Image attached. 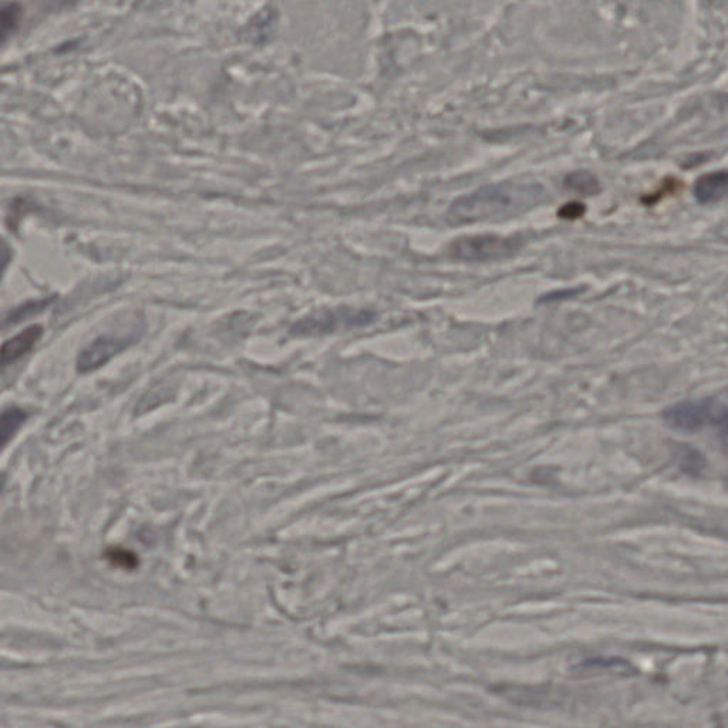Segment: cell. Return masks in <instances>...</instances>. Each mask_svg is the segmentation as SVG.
<instances>
[{
    "label": "cell",
    "instance_id": "1",
    "mask_svg": "<svg viewBox=\"0 0 728 728\" xmlns=\"http://www.w3.org/2000/svg\"><path fill=\"white\" fill-rule=\"evenodd\" d=\"M547 190L535 181H505L480 188L451 204L447 219L454 225L494 223L518 217L541 204Z\"/></svg>",
    "mask_w": 728,
    "mask_h": 728
},
{
    "label": "cell",
    "instance_id": "2",
    "mask_svg": "<svg viewBox=\"0 0 728 728\" xmlns=\"http://www.w3.org/2000/svg\"><path fill=\"white\" fill-rule=\"evenodd\" d=\"M726 406L713 398L675 404L664 413V419L671 429L699 431L704 426H726Z\"/></svg>",
    "mask_w": 728,
    "mask_h": 728
},
{
    "label": "cell",
    "instance_id": "3",
    "mask_svg": "<svg viewBox=\"0 0 728 728\" xmlns=\"http://www.w3.org/2000/svg\"><path fill=\"white\" fill-rule=\"evenodd\" d=\"M521 246L518 238L498 235H477L457 239L450 252L455 260L464 262H492L514 255Z\"/></svg>",
    "mask_w": 728,
    "mask_h": 728
},
{
    "label": "cell",
    "instance_id": "4",
    "mask_svg": "<svg viewBox=\"0 0 728 728\" xmlns=\"http://www.w3.org/2000/svg\"><path fill=\"white\" fill-rule=\"evenodd\" d=\"M374 319L375 313L370 312V310L350 308L325 310V312L314 313L312 317L296 323L294 332L298 335H323V333L326 335V333L339 331V329L369 325Z\"/></svg>",
    "mask_w": 728,
    "mask_h": 728
},
{
    "label": "cell",
    "instance_id": "5",
    "mask_svg": "<svg viewBox=\"0 0 728 728\" xmlns=\"http://www.w3.org/2000/svg\"><path fill=\"white\" fill-rule=\"evenodd\" d=\"M131 342H133L131 337H100L80 354L77 360L79 372L87 373L102 368L112 357L123 351Z\"/></svg>",
    "mask_w": 728,
    "mask_h": 728
},
{
    "label": "cell",
    "instance_id": "6",
    "mask_svg": "<svg viewBox=\"0 0 728 728\" xmlns=\"http://www.w3.org/2000/svg\"><path fill=\"white\" fill-rule=\"evenodd\" d=\"M40 326H31L19 333L13 339L8 341L0 349V368L13 363L35 346L41 336Z\"/></svg>",
    "mask_w": 728,
    "mask_h": 728
},
{
    "label": "cell",
    "instance_id": "7",
    "mask_svg": "<svg viewBox=\"0 0 728 728\" xmlns=\"http://www.w3.org/2000/svg\"><path fill=\"white\" fill-rule=\"evenodd\" d=\"M727 184L726 171L707 174L697 181L696 187H694V195L702 204H713V202L725 199Z\"/></svg>",
    "mask_w": 728,
    "mask_h": 728
},
{
    "label": "cell",
    "instance_id": "8",
    "mask_svg": "<svg viewBox=\"0 0 728 728\" xmlns=\"http://www.w3.org/2000/svg\"><path fill=\"white\" fill-rule=\"evenodd\" d=\"M25 420L26 413L21 408H11L0 415V450L15 437Z\"/></svg>",
    "mask_w": 728,
    "mask_h": 728
},
{
    "label": "cell",
    "instance_id": "9",
    "mask_svg": "<svg viewBox=\"0 0 728 728\" xmlns=\"http://www.w3.org/2000/svg\"><path fill=\"white\" fill-rule=\"evenodd\" d=\"M565 187L576 194L592 195L599 191V181L594 174L576 171L566 177Z\"/></svg>",
    "mask_w": 728,
    "mask_h": 728
},
{
    "label": "cell",
    "instance_id": "10",
    "mask_svg": "<svg viewBox=\"0 0 728 728\" xmlns=\"http://www.w3.org/2000/svg\"><path fill=\"white\" fill-rule=\"evenodd\" d=\"M21 12L17 3H4L0 7V45L16 29Z\"/></svg>",
    "mask_w": 728,
    "mask_h": 728
},
{
    "label": "cell",
    "instance_id": "11",
    "mask_svg": "<svg viewBox=\"0 0 728 728\" xmlns=\"http://www.w3.org/2000/svg\"><path fill=\"white\" fill-rule=\"evenodd\" d=\"M12 260V249L9 247V243L0 237V278H2L4 271L8 270L9 264Z\"/></svg>",
    "mask_w": 728,
    "mask_h": 728
},
{
    "label": "cell",
    "instance_id": "12",
    "mask_svg": "<svg viewBox=\"0 0 728 728\" xmlns=\"http://www.w3.org/2000/svg\"><path fill=\"white\" fill-rule=\"evenodd\" d=\"M563 217L565 218H576L581 217L582 214H584V208L580 206V204H568L565 208L562 210Z\"/></svg>",
    "mask_w": 728,
    "mask_h": 728
}]
</instances>
